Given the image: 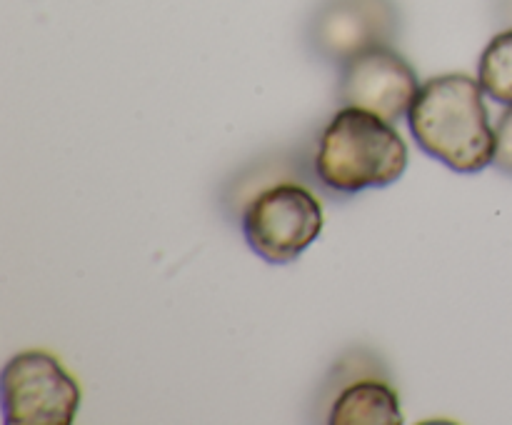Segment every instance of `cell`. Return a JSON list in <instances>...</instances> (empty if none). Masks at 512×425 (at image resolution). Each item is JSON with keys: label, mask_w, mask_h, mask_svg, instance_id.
<instances>
[{"label": "cell", "mask_w": 512, "mask_h": 425, "mask_svg": "<svg viewBox=\"0 0 512 425\" xmlns=\"http://www.w3.org/2000/svg\"><path fill=\"white\" fill-rule=\"evenodd\" d=\"M323 205L300 183L260 190L243 210V235L253 253L268 263H290L323 230Z\"/></svg>", "instance_id": "3"}, {"label": "cell", "mask_w": 512, "mask_h": 425, "mask_svg": "<svg viewBox=\"0 0 512 425\" xmlns=\"http://www.w3.org/2000/svg\"><path fill=\"white\" fill-rule=\"evenodd\" d=\"M400 33L395 0H320L308 23V45L318 58L343 65L378 45H393Z\"/></svg>", "instance_id": "5"}, {"label": "cell", "mask_w": 512, "mask_h": 425, "mask_svg": "<svg viewBox=\"0 0 512 425\" xmlns=\"http://www.w3.org/2000/svg\"><path fill=\"white\" fill-rule=\"evenodd\" d=\"M503 13L505 18L512 20V0H503Z\"/></svg>", "instance_id": "10"}, {"label": "cell", "mask_w": 512, "mask_h": 425, "mask_svg": "<svg viewBox=\"0 0 512 425\" xmlns=\"http://www.w3.org/2000/svg\"><path fill=\"white\" fill-rule=\"evenodd\" d=\"M478 80L485 93L503 105H512V28L485 45L478 65Z\"/></svg>", "instance_id": "8"}, {"label": "cell", "mask_w": 512, "mask_h": 425, "mask_svg": "<svg viewBox=\"0 0 512 425\" xmlns=\"http://www.w3.org/2000/svg\"><path fill=\"white\" fill-rule=\"evenodd\" d=\"M495 168L512 175V105L503 110L498 125H495Z\"/></svg>", "instance_id": "9"}, {"label": "cell", "mask_w": 512, "mask_h": 425, "mask_svg": "<svg viewBox=\"0 0 512 425\" xmlns=\"http://www.w3.org/2000/svg\"><path fill=\"white\" fill-rule=\"evenodd\" d=\"M480 80L448 73L420 85L408 110L410 133L430 158L455 173H480L495 158V128L490 125Z\"/></svg>", "instance_id": "1"}, {"label": "cell", "mask_w": 512, "mask_h": 425, "mask_svg": "<svg viewBox=\"0 0 512 425\" xmlns=\"http://www.w3.org/2000/svg\"><path fill=\"white\" fill-rule=\"evenodd\" d=\"M408 168V145L393 123L360 108H340L320 135L315 173L325 188L355 195L395 183Z\"/></svg>", "instance_id": "2"}, {"label": "cell", "mask_w": 512, "mask_h": 425, "mask_svg": "<svg viewBox=\"0 0 512 425\" xmlns=\"http://www.w3.org/2000/svg\"><path fill=\"white\" fill-rule=\"evenodd\" d=\"M80 388L50 353L25 350L3 370V418L8 425H70Z\"/></svg>", "instance_id": "4"}, {"label": "cell", "mask_w": 512, "mask_h": 425, "mask_svg": "<svg viewBox=\"0 0 512 425\" xmlns=\"http://www.w3.org/2000/svg\"><path fill=\"white\" fill-rule=\"evenodd\" d=\"M330 425H400V398L380 375H365L335 393L328 415Z\"/></svg>", "instance_id": "7"}, {"label": "cell", "mask_w": 512, "mask_h": 425, "mask_svg": "<svg viewBox=\"0 0 512 425\" xmlns=\"http://www.w3.org/2000/svg\"><path fill=\"white\" fill-rule=\"evenodd\" d=\"M420 83L413 65L390 45L363 50L340 65L338 103L395 123L408 115Z\"/></svg>", "instance_id": "6"}]
</instances>
